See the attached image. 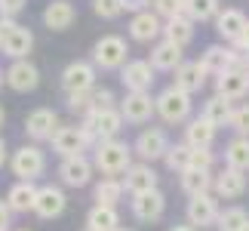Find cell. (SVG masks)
<instances>
[{
    "mask_svg": "<svg viewBox=\"0 0 249 231\" xmlns=\"http://www.w3.org/2000/svg\"><path fill=\"white\" fill-rule=\"evenodd\" d=\"M92 167L102 173V176H111V179H120L123 173L132 167V145L120 139H111V142H99L92 148Z\"/></svg>",
    "mask_w": 249,
    "mask_h": 231,
    "instance_id": "obj_1",
    "label": "cell"
},
{
    "mask_svg": "<svg viewBox=\"0 0 249 231\" xmlns=\"http://www.w3.org/2000/svg\"><path fill=\"white\" fill-rule=\"evenodd\" d=\"M157 102V114L160 120L169 123V127H178V123H188L191 120V111H194V99H191L188 93H181L178 86H166V90H160L154 96Z\"/></svg>",
    "mask_w": 249,
    "mask_h": 231,
    "instance_id": "obj_2",
    "label": "cell"
},
{
    "mask_svg": "<svg viewBox=\"0 0 249 231\" xmlns=\"http://www.w3.org/2000/svg\"><path fill=\"white\" fill-rule=\"evenodd\" d=\"M0 50L13 62H22L34 50V34L25 25H18L16 19H0Z\"/></svg>",
    "mask_w": 249,
    "mask_h": 231,
    "instance_id": "obj_3",
    "label": "cell"
},
{
    "mask_svg": "<svg viewBox=\"0 0 249 231\" xmlns=\"http://www.w3.org/2000/svg\"><path fill=\"white\" fill-rule=\"evenodd\" d=\"M9 170H13V176L18 182H34V179H40L43 173H46V154L40 145H22V148H16L13 154H9Z\"/></svg>",
    "mask_w": 249,
    "mask_h": 231,
    "instance_id": "obj_4",
    "label": "cell"
},
{
    "mask_svg": "<svg viewBox=\"0 0 249 231\" xmlns=\"http://www.w3.org/2000/svg\"><path fill=\"white\" fill-rule=\"evenodd\" d=\"M126 53H129V46L120 34H105L92 46V65L102 68V71H120L123 65L129 62Z\"/></svg>",
    "mask_w": 249,
    "mask_h": 231,
    "instance_id": "obj_5",
    "label": "cell"
},
{
    "mask_svg": "<svg viewBox=\"0 0 249 231\" xmlns=\"http://www.w3.org/2000/svg\"><path fill=\"white\" fill-rule=\"evenodd\" d=\"M169 136L163 127H145L136 136V142H132V154L142 160V163H151L154 167V160H163L166 151H169Z\"/></svg>",
    "mask_w": 249,
    "mask_h": 231,
    "instance_id": "obj_6",
    "label": "cell"
},
{
    "mask_svg": "<svg viewBox=\"0 0 249 231\" xmlns=\"http://www.w3.org/2000/svg\"><path fill=\"white\" fill-rule=\"evenodd\" d=\"M95 77H99V68H95L92 62H71V65H65V71H62V90L74 96V93H92L95 90Z\"/></svg>",
    "mask_w": 249,
    "mask_h": 231,
    "instance_id": "obj_7",
    "label": "cell"
},
{
    "mask_svg": "<svg viewBox=\"0 0 249 231\" xmlns=\"http://www.w3.org/2000/svg\"><path fill=\"white\" fill-rule=\"evenodd\" d=\"M154 74L157 71L151 68L148 59H129L120 68V83L126 86V93H151V86L157 80Z\"/></svg>",
    "mask_w": 249,
    "mask_h": 231,
    "instance_id": "obj_8",
    "label": "cell"
},
{
    "mask_svg": "<svg viewBox=\"0 0 249 231\" xmlns=\"http://www.w3.org/2000/svg\"><path fill=\"white\" fill-rule=\"evenodd\" d=\"M218 197L215 194H197V197H188V207H185V216H188V225L191 228H209L218 222Z\"/></svg>",
    "mask_w": 249,
    "mask_h": 231,
    "instance_id": "obj_9",
    "label": "cell"
},
{
    "mask_svg": "<svg viewBox=\"0 0 249 231\" xmlns=\"http://www.w3.org/2000/svg\"><path fill=\"white\" fill-rule=\"evenodd\" d=\"M50 142H53V151L62 154V160H65V157H80V154L89 151V142H86L83 130L77 127V123H68V127L62 123Z\"/></svg>",
    "mask_w": 249,
    "mask_h": 231,
    "instance_id": "obj_10",
    "label": "cell"
},
{
    "mask_svg": "<svg viewBox=\"0 0 249 231\" xmlns=\"http://www.w3.org/2000/svg\"><path fill=\"white\" fill-rule=\"evenodd\" d=\"M59 114H55L53 108H34L31 114L25 117V136L34 142H50L55 136V130H59Z\"/></svg>",
    "mask_w": 249,
    "mask_h": 231,
    "instance_id": "obj_11",
    "label": "cell"
},
{
    "mask_svg": "<svg viewBox=\"0 0 249 231\" xmlns=\"http://www.w3.org/2000/svg\"><path fill=\"white\" fill-rule=\"evenodd\" d=\"M117 108L126 123H148L157 114V102L151 93H126Z\"/></svg>",
    "mask_w": 249,
    "mask_h": 231,
    "instance_id": "obj_12",
    "label": "cell"
},
{
    "mask_svg": "<svg viewBox=\"0 0 249 231\" xmlns=\"http://www.w3.org/2000/svg\"><path fill=\"white\" fill-rule=\"evenodd\" d=\"M120 182H123V191H129L132 197L136 194H148V191H157V182H160V176H157V170L151 167V163H132V167L120 176Z\"/></svg>",
    "mask_w": 249,
    "mask_h": 231,
    "instance_id": "obj_13",
    "label": "cell"
},
{
    "mask_svg": "<svg viewBox=\"0 0 249 231\" xmlns=\"http://www.w3.org/2000/svg\"><path fill=\"white\" fill-rule=\"evenodd\" d=\"M92 157H86V154H80V157H65L59 163V179H62V185H68V188H86L92 182Z\"/></svg>",
    "mask_w": 249,
    "mask_h": 231,
    "instance_id": "obj_14",
    "label": "cell"
},
{
    "mask_svg": "<svg viewBox=\"0 0 249 231\" xmlns=\"http://www.w3.org/2000/svg\"><path fill=\"white\" fill-rule=\"evenodd\" d=\"M246 25H249V19H246L243 9H237V6H225L222 13L215 16V31H218V37H222L228 46H237V43H240Z\"/></svg>",
    "mask_w": 249,
    "mask_h": 231,
    "instance_id": "obj_15",
    "label": "cell"
},
{
    "mask_svg": "<svg viewBox=\"0 0 249 231\" xmlns=\"http://www.w3.org/2000/svg\"><path fill=\"white\" fill-rule=\"evenodd\" d=\"M129 37L136 43H157L160 37H163V19H160L154 9L136 13L129 19Z\"/></svg>",
    "mask_w": 249,
    "mask_h": 231,
    "instance_id": "obj_16",
    "label": "cell"
},
{
    "mask_svg": "<svg viewBox=\"0 0 249 231\" xmlns=\"http://www.w3.org/2000/svg\"><path fill=\"white\" fill-rule=\"evenodd\" d=\"M129 210L139 222H157V219L166 213V194L160 188L148 191V194H136L129 200Z\"/></svg>",
    "mask_w": 249,
    "mask_h": 231,
    "instance_id": "obj_17",
    "label": "cell"
},
{
    "mask_svg": "<svg viewBox=\"0 0 249 231\" xmlns=\"http://www.w3.org/2000/svg\"><path fill=\"white\" fill-rule=\"evenodd\" d=\"M68 207V197L59 185H40L37 188V200H34V213L40 219H59Z\"/></svg>",
    "mask_w": 249,
    "mask_h": 231,
    "instance_id": "obj_18",
    "label": "cell"
},
{
    "mask_svg": "<svg viewBox=\"0 0 249 231\" xmlns=\"http://www.w3.org/2000/svg\"><path fill=\"white\" fill-rule=\"evenodd\" d=\"M37 83H40V71H37V65L31 59H22V62H13L6 68V86L16 93H31L37 90Z\"/></svg>",
    "mask_w": 249,
    "mask_h": 231,
    "instance_id": "obj_19",
    "label": "cell"
},
{
    "mask_svg": "<svg viewBox=\"0 0 249 231\" xmlns=\"http://www.w3.org/2000/svg\"><path fill=\"white\" fill-rule=\"evenodd\" d=\"M243 191H246V173L240 170L225 167L218 176H213V194L218 200H237L243 197Z\"/></svg>",
    "mask_w": 249,
    "mask_h": 231,
    "instance_id": "obj_20",
    "label": "cell"
},
{
    "mask_svg": "<svg viewBox=\"0 0 249 231\" xmlns=\"http://www.w3.org/2000/svg\"><path fill=\"white\" fill-rule=\"evenodd\" d=\"M200 65H203V71L206 74H225V71H231V62H234V46H228V43H209L203 53H200Z\"/></svg>",
    "mask_w": 249,
    "mask_h": 231,
    "instance_id": "obj_21",
    "label": "cell"
},
{
    "mask_svg": "<svg viewBox=\"0 0 249 231\" xmlns=\"http://www.w3.org/2000/svg\"><path fill=\"white\" fill-rule=\"evenodd\" d=\"M172 74H176V77H172V86H178V90L188 93V96H194V93L203 90V83H206V77H209L200 62H188V59L181 62Z\"/></svg>",
    "mask_w": 249,
    "mask_h": 231,
    "instance_id": "obj_22",
    "label": "cell"
},
{
    "mask_svg": "<svg viewBox=\"0 0 249 231\" xmlns=\"http://www.w3.org/2000/svg\"><path fill=\"white\" fill-rule=\"evenodd\" d=\"M246 93H249V74L231 68V71H225V74L215 77V96H222V99L240 102Z\"/></svg>",
    "mask_w": 249,
    "mask_h": 231,
    "instance_id": "obj_23",
    "label": "cell"
},
{
    "mask_svg": "<svg viewBox=\"0 0 249 231\" xmlns=\"http://www.w3.org/2000/svg\"><path fill=\"white\" fill-rule=\"evenodd\" d=\"M74 19H77V9H74L71 0H50L43 9V25L50 31H65V28L74 25Z\"/></svg>",
    "mask_w": 249,
    "mask_h": 231,
    "instance_id": "obj_24",
    "label": "cell"
},
{
    "mask_svg": "<svg viewBox=\"0 0 249 231\" xmlns=\"http://www.w3.org/2000/svg\"><path fill=\"white\" fill-rule=\"evenodd\" d=\"M151 68L154 71H176L181 62H185V53H181V46L169 43V40H157L151 46Z\"/></svg>",
    "mask_w": 249,
    "mask_h": 231,
    "instance_id": "obj_25",
    "label": "cell"
},
{
    "mask_svg": "<svg viewBox=\"0 0 249 231\" xmlns=\"http://www.w3.org/2000/svg\"><path fill=\"white\" fill-rule=\"evenodd\" d=\"M34 200H37L34 182H16V185H9L3 204L9 207V213H34Z\"/></svg>",
    "mask_w": 249,
    "mask_h": 231,
    "instance_id": "obj_26",
    "label": "cell"
},
{
    "mask_svg": "<svg viewBox=\"0 0 249 231\" xmlns=\"http://www.w3.org/2000/svg\"><path fill=\"white\" fill-rule=\"evenodd\" d=\"M185 142L191 148H213V142H215V127L209 123L203 114L200 117H191L185 123Z\"/></svg>",
    "mask_w": 249,
    "mask_h": 231,
    "instance_id": "obj_27",
    "label": "cell"
},
{
    "mask_svg": "<svg viewBox=\"0 0 249 231\" xmlns=\"http://www.w3.org/2000/svg\"><path fill=\"white\" fill-rule=\"evenodd\" d=\"M89 120H92V127H95V136H99V142H111V139H117L120 136V130H123V114L120 108H111V111H102V114H89Z\"/></svg>",
    "mask_w": 249,
    "mask_h": 231,
    "instance_id": "obj_28",
    "label": "cell"
},
{
    "mask_svg": "<svg viewBox=\"0 0 249 231\" xmlns=\"http://www.w3.org/2000/svg\"><path fill=\"white\" fill-rule=\"evenodd\" d=\"M178 185H181V191H185L188 197L213 194V173L191 167V170H185V173H178Z\"/></svg>",
    "mask_w": 249,
    "mask_h": 231,
    "instance_id": "obj_29",
    "label": "cell"
},
{
    "mask_svg": "<svg viewBox=\"0 0 249 231\" xmlns=\"http://www.w3.org/2000/svg\"><path fill=\"white\" fill-rule=\"evenodd\" d=\"M203 117L213 123V127H231V114H234V102L222 99V96H209V99L203 102Z\"/></svg>",
    "mask_w": 249,
    "mask_h": 231,
    "instance_id": "obj_30",
    "label": "cell"
},
{
    "mask_svg": "<svg viewBox=\"0 0 249 231\" xmlns=\"http://www.w3.org/2000/svg\"><path fill=\"white\" fill-rule=\"evenodd\" d=\"M120 228V213L117 207H102L95 204L86 213V231H117Z\"/></svg>",
    "mask_w": 249,
    "mask_h": 231,
    "instance_id": "obj_31",
    "label": "cell"
},
{
    "mask_svg": "<svg viewBox=\"0 0 249 231\" xmlns=\"http://www.w3.org/2000/svg\"><path fill=\"white\" fill-rule=\"evenodd\" d=\"M163 40L185 50V46L194 40V22H191L188 16H176V19H169V22H163Z\"/></svg>",
    "mask_w": 249,
    "mask_h": 231,
    "instance_id": "obj_32",
    "label": "cell"
},
{
    "mask_svg": "<svg viewBox=\"0 0 249 231\" xmlns=\"http://www.w3.org/2000/svg\"><path fill=\"white\" fill-rule=\"evenodd\" d=\"M123 182L120 179H111V176H102L99 182H95V204L102 207H117L123 200Z\"/></svg>",
    "mask_w": 249,
    "mask_h": 231,
    "instance_id": "obj_33",
    "label": "cell"
},
{
    "mask_svg": "<svg viewBox=\"0 0 249 231\" xmlns=\"http://www.w3.org/2000/svg\"><path fill=\"white\" fill-rule=\"evenodd\" d=\"M225 167L249 173V139L237 136V139L228 142V145H225Z\"/></svg>",
    "mask_w": 249,
    "mask_h": 231,
    "instance_id": "obj_34",
    "label": "cell"
},
{
    "mask_svg": "<svg viewBox=\"0 0 249 231\" xmlns=\"http://www.w3.org/2000/svg\"><path fill=\"white\" fill-rule=\"evenodd\" d=\"M222 13V0H185V16L191 22H215V16Z\"/></svg>",
    "mask_w": 249,
    "mask_h": 231,
    "instance_id": "obj_35",
    "label": "cell"
},
{
    "mask_svg": "<svg viewBox=\"0 0 249 231\" xmlns=\"http://www.w3.org/2000/svg\"><path fill=\"white\" fill-rule=\"evenodd\" d=\"M191 154H194V148H191L188 142H172L163 163L172 173H185V170H191Z\"/></svg>",
    "mask_w": 249,
    "mask_h": 231,
    "instance_id": "obj_36",
    "label": "cell"
},
{
    "mask_svg": "<svg viewBox=\"0 0 249 231\" xmlns=\"http://www.w3.org/2000/svg\"><path fill=\"white\" fill-rule=\"evenodd\" d=\"M246 222H249V213H246L243 207H228V210H222V213H218L215 228H218V231H240Z\"/></svg>",
    "mask_w": 249,
    "mask_h": 231,
    "instance_id": "obj_37",
    "label": "cell"
},
{
    "mask_svg": "<svg viewBox=\"0 0 249 231\" xmlns=\"http://www.w3.org/2000/svg\"><path fill=\"white\" fill-rule=\"evenodd\" d=\"M151 9H154L163 22H169V19H176V16H185V0H154Z\"/></svg>",
    "mask_w": 249,
    "mask_h": 231,
    "instance_id": "obj_38",
    "label": "cell"
},
{
    "mask_svg": "<svg viewBox=\"0 0 249 231\" xmlns=\"http://www.w3.org/2000/svg\"><path fill=\"white\" fill-rule=\"evenodd\" d=\"M117 108V99H114V93L108 86H95L92 90V114H102V111H111Z\"/></svg>",
    "mask_w": 249,
    "mask_h": 231,
    "instance_id": "obj_39",
    "label": "cell"
},
{
    "mask_svg": "<svg viewBox=\"0 0 249 231\" xmlns=\"http://www.w3.org/2000/svg\"><path fill=\"white\" fill-rule=\"evenodd\" d=\"M92 13L111 22V19L123 16V0H92Z\"/></svg>",
    "mask_w": 249,
    "mask_h": 231,
    "instance_id": "obj_40",
    "label": "cell"
},
{
    "mask_svg": "<svg viewBox=\"0 0 249 231\" xmlns=\"http://www.w3.org/2000/svg\"><path fill=\"white\" fill-rule=\"evenodd\" d=\"M68 108L74 114H80V120L89 117V114H92V93H74V96H68Z\"/></svg>",
    "mask_w": 249,
    "mask_h": 231,
    "instance_id": "obj_41",
    "label": "cell"
},
{
    "mask_svg": "<svg viewBox=\"0 0 249 231\" xmlns=\"http://www.w3.org/2000/svg\"><path fill=\"white\" fill-rule=\"evenodd\" d=\"M231 127L237 130V136L249 139V105H237L231 114Z\"/></svg>",
    "mask_w": 249,
    "mask_h": 231,
    "instance_id": "obj_42",
    "label": "cell"
},
{
    "mask_svg": "<svg viewBox=\"0 0 249 231\" xmlns=\"http://www.w3.org/2000/svg\"><path fill=\"white\" fill-rule=\"evenodd\" d=\"M213 151L209 148H194V154H191V167L194 170H206V173H213Z\"/></svg>",
    "mask_w": 249,
    "mask_h": 231,
    "instance_id": "obj_43",
    "label": "cell"
},
{
    "mask_svg": "<svg viewBox=\"0 0 249 231\" xmlns=\"http://www.w3.org/2000/svg\"><path fill=\"white\" fill-rule=\"evenodd\" d=\"M28 0H0V19H16Z\"/></svg>",
    "mask_w": 249,
    "mask_h": 231,
    "instance_id": "obj_44",
    "label": "cell"
},
{
    "mask_svg": "<svg viewBox=\"0 0 249 231\" xmlns=\"http://www.w3.org/2000/svg\"><path fill=\"white\" fill-rule=\"evenodd\" d=\"M154 6V0H123V13H145V9Z\"/></svg>",
    "mask_w": 249,
    "mask_h": 231,
    "instance_id": "obj_45",
    "label": "cell"
},
{
    "mask_svg": "<svg viewBox=\"0 0 249 231\" xmlns=\"http://www.w3.org/2000/svg\"><path fill=\"white\" fill-rule=\"evenodd\" d=\"M9 216H13V213H9V207L0 200V231H9Z\"/></svg>",
    "mask_w": 249,
    "mask_h": 231,
    "instance_id": "obj_46",
    "label": "cell"
},
{
    "mask_svg": "<svg viewBox=\"0 0 249 231\" xmlns=\"http://www.w3.org/2000/svg\"><path fill=\"white\" fill-rule=\"evenodd\" d=\"M9 160V148H6V142L0 139V167H3V163Z\"/></svg>",
    "mask_w": 249,
    "mask_h": 231,
    "instance_id": "obj_47",
    "label": "cell"
},
{
    "mask_svg": "<svg viewBox=\"0 0 249 231\" xmlns=\"http://www.w3.org/2000/svg\"><path fill=\"white\" fill-rule=\"evenodd\" d=\"M237 46H240V50H246V53H249V25H246V31H243V37H240V43H237Z\"/></svg>",
    "mask_w": 249,
    "mask_h": 231,
    "instance_id": "obj_48",
    "label": "cell"
},
{
    "mask_svg": "<svg viewBox=\"0 0 249 231\" xmlns=\"http://www.w3.org/2000/svg\"><path fill=\"white\" fill-rule=\"evenodd\" d=\"M169 231H197V228H191V225H172Z\"/></svg>",
    "mask_w": 249,
    "mask_h": 231,
    "instance_id": "obj_49",
    "label": "cell"
},
{
    "mask_svg": "<svg viewBox=\"0 0 249 231\" xmlns=\"http://www.w3.org/2000/svg\"><path fill=\"white\" fill-rule=\"evenodd\" d=\"M3 123H6V111H3V105H0V130H3Z\"/></svg>",
    "mask_w": 249,
    "mask_h": 231,
    "instance_id": "obj_50",
    "label": "cell"
},
{
    "mask_svg": "<svg viewBox=\"0 0 249 231\" xmlns=\"http://www.w3.org/2000/svg\"><path fill=\"white\" fill-rule=\"evenodd\" d=\"M3 80H6V74H3V68H0V86H3Z\"/></svg>",
    "mask_w": 249,
    "mask_h": 231,
    "instance_id": "obj_51",
    "label": "cell"
},
{
    "mask_svg": "<svg viewBox=\"0 0 249 231\" xmlns=\"http://www.w3.org/2000/svg\"><path fill=\"white\" fill-rule=\"evenodd\" d=\"M117 231H136V228H117Z\"/></svg>",
    "mask_w": 249,
    "mask_h": 231,
    "instance_id": "obj_52",
    "label": "cell"
},
{
    "mask_svg": "<svg viewBox=\"0 0 249 231\" xmlns=\"http://www.w3.org/2000/svg\"><path fill=\"white\" fill-rule=\"evenodd\" d=\"M240 231H249V222H246V225H243V228H240Z\"/></svg>",
    "mask_w": 249,
    "mask_h": 231,
    "instance_id": "obj_53",
    "label": "cell"
},
{
    "mask_svg": "<svg viewBox=\"0 0 249 231\" xmlns=\"http://www.w3.org/2000/svg\"><path fill=\"white\" fill-rule=\"evenodd\" d=\"M16 231H31V228H16Z\"/></svg>",
    "mask_w": 249,
    "mask_h": 231,
    "instance_id": "obj_54",
    "label": "cell"
},
{
    "mask_svg": "<svg viewBox=\"0 0 249 231\" xmlns=\"http://www.w3.org/2000/svg\"><path fill=\"white\" fill-rule=\"evenodd\" d=\"M83 231H86V228H83Z\"/></svg>",
    "mask_w": 249,
    "mask_h": 231,
    "instance_id": "obj_55",
    "label": "cell"
}]
</instances>
